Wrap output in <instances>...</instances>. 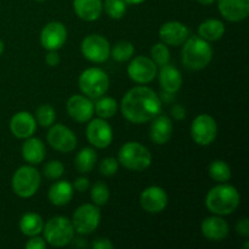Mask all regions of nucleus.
<instances>
[{"label":"nucleus","mask_w":249,"mask_h":249,"mask_svg":"<svg viewBox=\"0 0 249 249\" xmlns=\"http://www.w3.org/2000/svg\"><path fill=\"white\" fill-rule=\"evenodd\" d=\"M122 114L134 124L151 122L162 111V100L151 88L135 87L129 90L121 102Z\"/></svg>","instance_id":"nucleus-1"},{"label":"nucleus","mask_w":249,"mask_h":249,"mask_svg":"<svg viewBox=\"0 0 249 249\" xmlns=\"http://www.w3.org/2000/svg\"><path fill=\"white\" fill-rule=\"evenodd\" d=\"M241 202L240 192L232 185L221 182L209 190L206 197V207L215 215H230L238 208Z\"/></svg>","instance_id":"nucleus-2"},{"label":"nucleus","mask_w":249,"mask_h":249,"mask_svg":"<svg viewBox=\"0 0 249 249\" xmlns=\"http://www.w3.org/2000/svg\"><path fill=\"white\" fill-rule=\"evenodd\" d=\"M181 58L187 70L201 71L211 63L213 58V49L209 45V41L199 36H189L182 44Z\"/></svg>","instance_id":"nucleus-3"},{"label":"nucleus","mask_w":249,"mask_h":249,"mask_svg":"<svg viewBox=\"0 0 249 249\" xmlns=\"http://www.w3.org/2000/svg\"><path fill=\"white\" fill-rule=\"evenodd\" d=\"M41 232L44 233V240L51 247H65L68 246L74 238V228L70 219L66 216H53L46 224Z\"/></svg>","instance_id":"nucleus-4"},{"label":"nucleus","mask_w":249,"mask_h":249,"mask_svg":"<svg viewBox=\"0 0 249 249\" xmlns=\"http://www.w3.org/2000/svg\"><path fill=\"white\" fill-rule=\"evenodd\" d=\"M118 160L126 169L142 172L152 163V155L146 146L131 141L122 146L118 152Z\"/></svg>","instance_id":"nucleus-5"},{"label":"nucleus","mask_w":249,"mask_h":249,"mask_svg":"<svg viewBox=\"0 0 249 249\" xmlns=\"http://www.w3.org/2000/svg\"><path fill=\"white\" fill-rule=\"evenodd\" d=\"M78 83L80 91L92 100L104 96L109 88L108 75L105 71L97 67H90L83 71Z\"/></svg>","instance_id":"nucleus-6"},{"label":"nucleus","mask_w":249,"mask_h":249,"mask_svg":"<svg viewBox=\"0 0 249 249\" xmlns=\"http://www.w3.org/2000/svg\"><path fill=\"white\" fill-rule=\"evenodd\" d=\"M40 181V174L36 168L32 165H23L19 167L12 177V190L21 198H29L36 194Z\"/></svg>","instance_id":"nucleus-7"},{"label":"nucleus","mask_w":249,"mask_h":249,"mask_svg":"<svg viewBox=\"0 0 249 249\" xmlns=\"http://www.w3.org/2000/svg\"><path fill=\"white\" fill-rule=\"evenodd\" d=\"M101 221V211L96 204H83L73 214L72 224L74 231L79 235H90L94 232Z\"/></svg>","instance_id":"nucleus-8"},{"label":"nucleus","mask_w":249,"mask_h":249,"mask_svg":"<svg viewBox=\"0 0 249 249\" xmlns=\"http://www.w3.org/2000/svg\"><path fill=\"white\" fill-rule=\"evenodd\" d=\"M80 50L87 60L94 63H104L111 56V45L105 36L100 34H90L85 36L80 45Z\"/></svg>","instance_id":"nucleus-9"},{"label":"nucleus","mask_w":249,"mask_h":249,"mask_svg":"<svg viewBox=\"0 0 249 249\" xmlns=\"http://www.w3.org/2000/svg\"><path fill=\"white\" fill-rule=\"evenodd\" d=\"M191 138L197 145L208 146L214 142L218 135V124L209 114H199L191 124Z\"/></svg>","instance_id":"nucleus-10"},{"label":"nucleus","mask_w":249,"mask_h":249,"mask_svg":"<svg viewBox=\"0 0 249 249\" xmlns=\"http://www.w3.org/2000/svg\"><path fill=\"white\" fill-rule=\"evenodd\" d=\"M157 65L152 58L146 56H136L128 66V75L138 84H148L157 75Z\"/></svg>","instance_id":"nucleus-11"},{"label":"nucleus","mask_w":249,"mask_h":249,"mask_svg":"<svg viewBox=\"0 0 249 249\" xmlns=\"http://www.w3.org/2000/svg\"><path fill=\"white\" fill-rule=\"evenodd\" d=\"M48 142L58 152L68 153L77 147V136L63 124H53L48 133Z\"/></svg>","instance_id":"nucleus-12"},{"label":"nucleus","mask_w":249,"mask_h":249,"mask_svg":"<svg viewBox=\"0 0 249 249\" xmlns=\"http://www.w3.org/2000/svg\"><path fill=\"white\" fill-rule=\"evenodd\" d=\"M87 138L94 147L106 148L113 140V130L105 119L91 118L87 126Z\"/></svg>","instance_id":"nucleus-13"},{"label":"nucleus","mask_w":249,"mask_h":249,"mask_svg":"<svg viewBox=\"0 0 249 249\" xmlns=\"http://www.w3.org/2000/svg\"><path fill=\"white\" fill-rule=\"evenodd\" d=\"M67 40V28L57 21L49 22L43 27L40 33V43L46 50H58Z\"/></svg>","instance_id":"nucleus-14"},{"label":"nucleus","mask_w":249,"mask_h":249,"mask_svg":"<svg viewBox=\"0 0 249 249\" xmlns=\"http://www.w3.org/2000/svg\"><path fill=\"white\" fill-rule=\"evenodd\" d=\"M140 206L147 213L158 214L168 206V195L162 187L150 186L140 196Z\"/></svg>","instance_id":"nucleus-15"},{"label":"nucleus","mask_w":249,"mask_h":249,"mask_svg":"<svg viewBox=\"0 0 249 249\" xmlns=\"http://www.w3.org/2000/svg\"><path fill=\"white\" fill-rule=\"evenodd\" d=\"M67 112L78 123H87L94 116V104L85 95H73L67 101Z\"/></svg>","instance_id":"nucleus-16"},{"label":"nucleus","mask_w":249,"mask_h":249,"mask_svg":"<svg viewBox=\"0 0 249 249\" xmlns=\"http://www.w3.org/2000/svg\"><path fill=\"white\" fill-rule=\"evenodd\" d=\"M190 36V29L186 24L178 21H169L160 28V38L162 43L169 46H180Z\"/></svg>","instance_id":"nucleus-17"},{"label":"nucleus","mask_w":249,"mask_h":249,"mask_svg":"<svg viewBox=\"0 0 249 249\" xmlns=\"http://www.w3.org/2000/svg\"><path fill=\"white\" fill-rule=\"evenodd\" d=\"M36 117L27 111L17 112L10 121V130L18 139L31 138L36 133Z\"/></svg>","instance_id":"nucleus-18"},{"label":"nucleus","mask_w":249,"mask_h":249,"mask_svg":"<svg viewBox=\"0 0 249 249\" xmlns=\"http://www.w3.org/2000/svg\"><path fill=\"white\" fill-rule=\"evenodd\" d=\"M221 16L230 22H241L249 15V0H218Z\"/></svg>","instance_id":"nucleus-19"},{"label":"nucleus","mask_w":249,"mask_h":249,"mask_svg":"<svg viewBox=\"0 0 249 249\" xmlns=\"http://www.w3.org/2000/svg\"><path fill=\"white\" fill-rule=\"evenodd\" d=\"M201 230L207 240L213 241V242H220L228 237L230 229H229V224L226 223L225 219L218 215L204 219L202 221Z\"/></svg>","instance_id":"nucleus-20"},{"label":"nucleus","mask_w":249,"mask_h":249,"mask_svg":"<svg viewBox=\"0 0 249 249\" xmlns=\"http://www.w3.org/2000/svg\"><path fill=\"white\" fill-rule=\"evenodd\" d=\"M157 75L160 79V89L164 92L175 94L181 88L182 75L175 66L169 65V63L162 66L160 72H157Z\"/></svg>","instance_id":"nucleus-21"},{"label":"nucleus","mask_w":249,"mask_h":249,"mask_svg":"<svg viewBox=\"0 0 249 249\" xmlns=\"http://www.w3.org/2000/svg\"><path fill=\"white\" fill-rule=\"evenodd\" d=\"M173 123L170 118L164 114H158L152 119L150 126V138L157 145H165L172 139Z\"/></svg>","instance_id":"nucleus-22"},{"label":"nucleus","mask_w":249,"mask_h":249,"mask_svg":"<svg viewBox=\"0 0 249 249\" xmlns=\"http://www.w3.org/2000/svg\"><path fill=\"white\" fill-rule=\"evenodd\" d=\"M73 9L80 19L92 22L101 16L104 2L102 0H73Z\"/></svg>","instance_id":"nucleus-23"},{"label":"nucleus","mask_w":249,"mask_h":249,"mask_svg":"<svg viewBox=\"0 0 249 249\" xmlns=\"http://www.w3.org/2000/svg\"><path fill=\"white\" fill-rule=\"evenodd\" d=\"M46 156V148L43 141L38 138H27L22 145V157L29 164H39Z\"/></svg>","instance_id":"nucleus-24"},{"label":"nucleus","mask_w":249,"mask_h":249,"mask_svg":"<svg viewBox=\"0 0 249 249\" xmlns=\"http://www.w3.org/2000/svg\"><path fill=\"white\" fill-rule=\"evenodd\" d=\"M73 192H74L73 191V185L71 182H68L67 180H61V181H57L51 185L48 194L49 201L53 206H66L72 199Z\"/></svg>","instance_id":"nucleus-25"},{"label":"nucleus","mask_w":249,"mask_h":249,"mask_svg":"<svg viewBox=\"0 0 249 249\" xmlns=\"http://www.w3.org/2000/svg\"><path fill=\"white\" fill-rule=\"evenodd\" d=\"M225 34V26L221 21L215 18L206 19L198 27V36L207 41H216Z\"/></svg>","instance_id":"nucleus-26"},{"label":"nucleus","mask_w":249,"mask_h":249,"mask_svg":"<svg viewBox=\"0 0 249 249\" xmlns=\"http://www.w3.org/2000/svg\"><path fill=\"white\" fill-rule=\"evenodd\" d=\"M44 220L39 214L26 213L19 220V230L24 236L33 237L38 236L43 231Z\"/></svg>","instance_id":"nucleus-27"},{"label":"nucleus","mask_w":249,"mask_h":249,"mask_svg":"<svg viewBox=\"0 0 249 249\" xmlns=\"http://www.w3.org/2000/svg\"><path fill=\"white\" fill-rule=\"evenodd\" d=\"M97 160L96 152L91 147H84L78 152L74 160V167L82 174H87L92 170Z\"/></svg>","instance_id":"nucleus-28"},{"label":"nucleus","mask_w":249,"mask_h":249,"mask_svg":"<svg viewBox=\"0 0 249 249\" xmlns=\"http://www.w3.org/2000/svg\"><path fill=\"white\" fill-rule=\"evenodd\" d=\"M96 104L94 105L95 113L99 116V118L108 119L116 116L117 111H118V104L113 97L109 96H101L96 99Z\"/></svg>","instance_id":"nucleus-29"},{"label":"nucleus","mask_w":249,"mask_h":249,"mask_svg":"<svg viewBox=\"0 0 249 249\" xmlns=\"http://www.w3.org/2000/svg\"><path fill=\"white\" fill-rule=\"evenodd\" d=\"M209 177L214 180V181L219 182H226L228 180H230L231 178V168L230 165L228 164L224 160H213L209 165Z\"/></svg>","instance_id":"nucleus-30"},{"label":"nucleus","mask_w":249,"mask_h":249,"mask_svg":"<svg viewBox=\"0 0 249 249\" xmlns=\"http://www.w3.org/2000/svg\"><path fill=\"white\" fill-rule=\"evenodd\" d=\"M135 53V48L130 41H119L111 49V56L117 62H125L130 60Z\"/></svg>","instance_id":"nucleus-31"},{"label":"nucleus","mask_w":249,"mask_h":249,"mask_svg":"<svg viewBox=\"0 0 249 249\" xmlns=\"http://www.w3.org/2000/svg\"><path fill=\"white\" fill-rule=\"evenodd\" d=\"M56 111L50 105H41L36 112V121L43 128H49L55 123Z\"/></svg>","instance_id":"nucleus-32"},{"label":"nucleus","mask_w":249,"mask_h":249,"mask_svg":"<svg viewBox=\"0 0 249 249\" xmlns=\"http://www.w3.org/2000/svg\"><path fill=\"white\" fill-rule=\"evenodd\" d=\"M90 197L96 206H105L109 199V190L107 185L102 181L95 182L90 191Z\"/></svg>","instance_id":"nucleus-33"},{"label":"nucleus","mask_w":249,"mask_h":249,"mask_svg":"<svg viewBox=\"0 0 249 249\" xmlns=\"http://www.w3.org/2000/svg\"><path fill=\"white\" fill-rule=\"evenodd\" d=\"M104 9L111 18L119 19L125 15L126 2L124 0H105Z\"/></svg>","instance_id":"nucleus-34"},{"label":"nucleus","mask_w":249,"mask_h":249,"mask_svg":"<svg viewBox=\"0 0 249 249\" xmlns=\"http://www.w3.org/2000/svg\"><path fill=\"white\" fill-rule=\"evenodd\" d=\"M151 58L153 62L157 66L162 67V66L169 63L170 60V53L168 46L164 43H157L152 46L151 49Z\"/></svg>","instance_id":"nucleus-35"},{"label":"nucleus","mask_w":249,"mask_h":249,"mask_svg":"<svg viewBox=\"0 0 249 249\" xmlns=\"http://www.w3.org/2000/svg\"><path fill=\"white\" fill-rule=\"evenodd\" d=\"M44 175L50 180L60 179L65 172V167L60 160H50L44 165Z\"/></svg>","instance_id":"nucleus-36"},{"label":"nucleus","mask_w":249,"mask_h":249,"mask_svg":"<svg viewBox=\"0 0 249 249\" xmlns=\"http://www.w3.org/2000/svg\"><path fill=\"white\" fill-rule=\"evenodd\" d=\"M118 172V162L113 157H107L100 163V173L105 177H113Z\"/></svg>","instance_id":"nucleus-37"},{"label":"nucleus","mask_w":249,"mask_h":249,"mask_svg":"<svg viewBox=\"0 0 249 249\" xmlns=\"http://www.w3.org/2000/svg\"><path fill=\"white\" fill-rule=\"evenodd\" d=\"M27 249H45L46 248V241L44 238L38 237V236H33L31 240L26 243Z\"/></svg>","instance_id":"nucleus-38"},{"label":"nucleus","mask_w":249,"mask_h":249,"mask_svg":"<svg viewBox=\"0 0 249 249\" xmlns=\"http://www.w3.org/2000/svg\"><path fill=\"white\" fill-rule=\"evenodd\" d=\"M90 186V182L88 178L80 177L78 179H75L74 184H73V189L77 190L78 192H85Z\"/></svg>","instance_id":"nucleus-39"},{"label":"nucleus","mask_w":249,"mask_h":249,"mask_svg":"<svg viewBox=\"0 0 249 249\" xmlns=\"http://www.w3.org/2000/svg\"><path fill=\"white\" fill-rule=\"evenodd\" d=\"M236 231L238 235L243 236V237H248L249 236V220L247 218H243L240 220L236 225Z\"/></svg>","instance_id":"nucleus-40"},{"label":"nucleus","mask_w":249,"mask_h":249,"mask_svg":"<svg viewBox=\"0 0 249 249\" xmlns=\"http://www.w3.org/2000/svg\"><path fill=\"white\" fill-rule=\"evenodd\" d=\"M95 249H113L114 245L108 240V238H97L91 245Z\"/></svg>","instance_id":"nucleus-41"},{"label":"nucleus","mask_w":249,"mask_h":249,"mask_svg":"<svg viewBox=\"0 0 249 249\" xmlns=\"http://www.w3.org/2000/svg\"><path fill=\"white\" fill-rule=\"evenodd\" d=\"M45 61L50 67H56V66H58V63H60L61 61L60 55L56 53V50H50L48 53V55H46Z\"/></svg>","instance_id":"nucleus-42"},{"label":"nucleus","mask_w":249,"mask_h":249,"mask_svg":"<svg viewBox=\"0 0 249 249\" xmlns=\"http://www.w3.org/2000/svg\"><path fill=\"white\" fill-rule=\"evenodd\" d=\"M172 116L174 117L177 121H181L186 117V109L184 108V106L181 105H174L172 107Z\"/></svg>","instance_id":"nucleus-43"},{"label":"nucleus","mask_w":249,"mask_h":249,"mask_svg":"<svg viewBox=\"0 0 249 249\" xmlns=\"http://www.w3.org/2000/svg\"><path fill=\"white\" fill-rule=\"evenodd\" d=\"M124 1L129 5H139L141 4V2L145 1V0H124Z\"/></svg>","instance_id":"nucleus-44"},{"label":"nucleus","mask_w":249,"mask_h":249,"mask_svg":"<svg viewBox=\"0 0 249 249\" xmlns=\"http://www.w3.org/2000/svg\"><path fill=\"white\" fill-rule=\"evenodd\" d=\"M196 1L199 2V4H202V5H211V4H213L215 0H196Z\"/></svg>","instance_id":"nucleus-45"},{"label":"nucleus","mask_w":249,"mask_h":249,"mask_svg":"<svg viewBox=\"0 0 249 249\" xmlns=\"http://www.w3.org/2000/svg\"><path fill=\"white\" fill-rule=\"evenodd\" d=\"M4 53V43L1 41V39H0V55Z\"/></svg>","instance_id":"nucleus-46"},{"label":"nucleus","mask_w":249,"mask_h":249,"mask_svg":"<svg viewBox=\"0 0 249 249\" xmlns=\"http://www.w3.org/2000/svg\"><path fill=\"white\" fill-rule=\"evenodd\" d=\"M249 248V242L247 241V242L245 243V246H243V249H248Z\"/></svg>","instance_id":"nucleus-47"},{"label":"nucleus","mask_w":249,"mask_h":249,"mask_svg":"<svg viewBox=\"0 0 249 249\" xmlns=\"http://www.w3.org/2000/svg\"><path fill=\"white\" fill-rule=\"evenodd\" d=\"M36 1H44V0H36Z\"/></svg>","instance_id":"nucleus-48"}]
</instances>
